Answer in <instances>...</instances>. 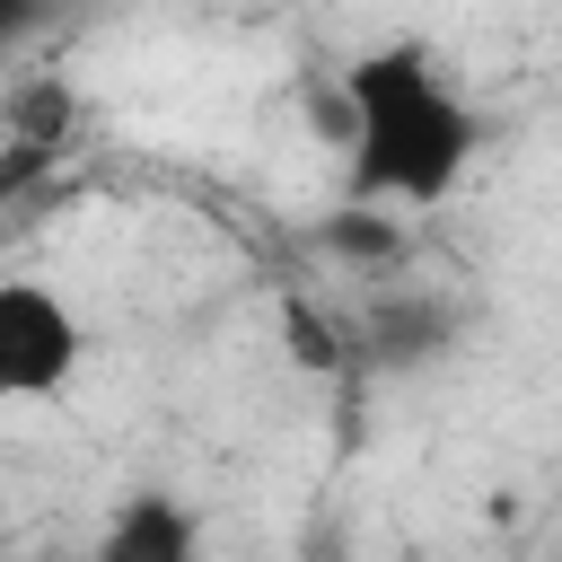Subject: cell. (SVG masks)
<instances>
[{"label": "cell", "mask_w": 562, "mask_h": 562, "mask_svg": "<svg viewBox=\"0 0 562 562\" xmlns=\"http://www.w3.org/2000/svg\"><path fill=\"white\" fill-rule=\"evenodd\" d=\"M79 369H88V316L53 281L9 272L0 281V404H53Z\"/></svg>", "instance_id": "cell-2"}, {"label": "cell", "mask_w": 562, "mask_h": 562, "mask_svg": "<svg viewBox=\"0 0 562 562\" xmlns=\"http://www.w3.org/2000/svg\"><path fill=\"white\" fill-rule=\"evenodd\" d=\"M342 114H351V158H342V193L351 202H404L430 211L465 184L483 123L457 97V79L422 53V44H369L342 61Z\"/></svg>", "instance_id": "cell-1"}, {"label": "cell", "mask_w": 562, "mask_h": 562, "mask_svg": "<svg viewBox=\"0 0 562 562\" xmlns=\"http://www.w3.org/2000/svg\"><path fill=\"white\" fill-rule=\"evenodd\" d=\"M193 509H176L167 492H132L105 527V562H184L193 553Z\"/></svg>", "instance_id": "cell-3"}]
</instances>
